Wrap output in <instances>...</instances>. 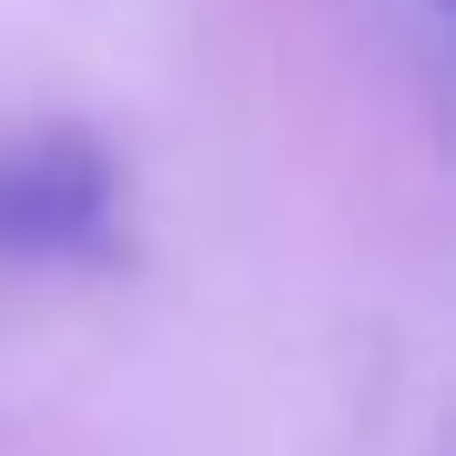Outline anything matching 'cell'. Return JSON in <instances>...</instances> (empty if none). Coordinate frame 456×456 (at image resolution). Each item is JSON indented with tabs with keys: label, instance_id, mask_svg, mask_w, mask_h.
Wrapping results in <instances>:
<instances>
[{
	"label": "cell",
	"instance_id": "6da1fadb",
	"mask_svg": "<svg viewBox=\"0 0 456 456\" xmlns=\"http://www.w3.org/2000/svg\"><path fill=\"white\" fill-rule=\"evenodd\" d=\"M122 254V163L92 132L0 142V264H112Z\"/></svg>",
	"mask_w": 456,
	"mask_h": 456
}]
</instances>
